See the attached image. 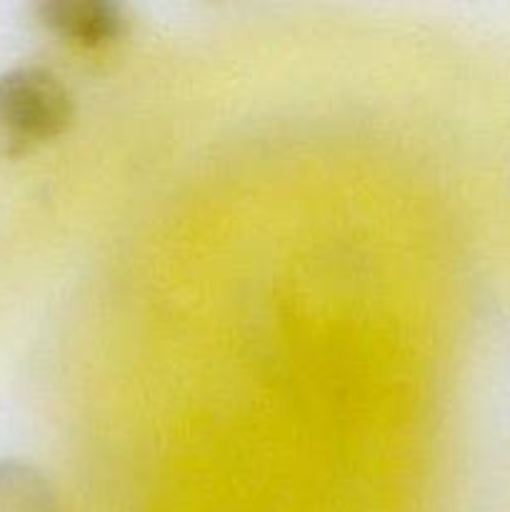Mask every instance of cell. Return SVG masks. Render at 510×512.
Wrapping results in <instances>:
<instances>
[{
  "instance_id": "6da1fadb",
  "label": "cell",
  "mask_w": 510,
  "mask_h": 512,
  "mask_svg": "<svg viewBox=\"0 0 510 512\" xmlns=\"http://www.w3.org/2000/svg\"><path fill=\"white\" fill-rule=\"evenodd\" d=\"M73 118V100L58 75L35 65L0 73V128L20 143L50 140Z\"/></svg>"
},
{
  "instance_id": "3957f363",
  "label": "cell",
  "mask_w": 510,
  "mask_h": 512,
  "mask_svg": "<svg viewBox=\"0 0 510 512\" xmlns=\"http://www.w3.org/2000/svg\"><path fill=\"white\" fill-rule=\"evenodd\" d=\"M55 495L38 468L0 460V512H53Z\"/></svg>"
},
{
  "instance_id": "7a4b0ae2",
  "label": "cell",
  "mask_w": 510,
  "mask_h": 512,
  "mask_svg": "<svg viewBox=\"0 0 510 512\" xmlns=\"http://www.w3.org/2000/svg\"><path fill=\"white\" fill-rule=\"evenodd\" d=\"M38 15L50 33L88 48L113 43L128 25L123 5L108 0H48Z\"/></svg>"
}]
</instances>
